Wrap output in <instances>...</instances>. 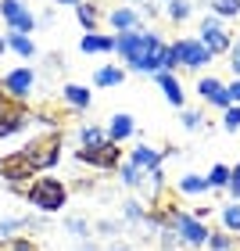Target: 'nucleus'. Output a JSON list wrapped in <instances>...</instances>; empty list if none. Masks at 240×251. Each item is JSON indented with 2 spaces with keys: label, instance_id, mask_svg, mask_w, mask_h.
Listing matches in <instances>:
<instances>
[{
  "label": "nucleus",
  "instance_id": "obj_1",
  "mask_svg": "<svg viewBox=\"0 0 240 251\" xmlns=\"http://www.w3.org/2000/svg\"><path fill=\"white\" fill-rule=\"evenodd\" d=\"M158 50H162V36L154 29H136V32H119L115 36V54L125 61V72L140 75H158Z\"/></svg>",
  "mask_w": 240,
  "mask_h": 251
},
{
  "label": "nucleus",
  "instance_id": "obj_2",
  "mask_svg": "<svg viewBox=\"0 0 240 251\" xmlns=\"http://www.w3.org/2000/svg\"><path fill=\"white\" fill-rule=\"evenodd\" d=\"M25 201L36 212L54 215V212H61L68 204V187H65V179H58V176H36L29 183V190H25Z\"/></svg>",
  "mask_w": 240,
  "mask_h": 251
},
{
  "label": "nucleus",
  "instance_id": "obj_3",
  "mask_svg": "<svg viewBox=\"0 0 240 251\" xmlns=\"http://www.w3.org/2000/svg\"><path fill=\"white\" fill-rule=\"evenodd\" d=\"M61 129H50L47 136H36V140H29L25 147H18L22 154H25V162L36 169V173H47L61 162Z\"/></svg>",
  "mask_w": 240,
  "mask_h": 251
},
{
  "label": "nucleus",
  "instance_id": "obj_4",
  "mask_svg": "<svg viewBox=\"0 0 240 251\" xmlns=\"http://www.w3.org/2000/svg\"><path fill=\"white\" fill-rule=\"evenodd\" d=\"M0 176L7 179V190L11 194H25L29 183L36 179V169L25 162V154H22V151H11V154L0 158Z\"/></svg>",
  "mask_w": 240,
  "mask_h": 251
},
{
  "label": "nucleus",
  "instance_id": "obj_5",
  "mask_svg": "<svg viewBox=\"0 0 240 251\" xmlns=\"http://www.w3.org/2000/svg\"><path fill=\"white\" fill-rule=\"evenodd\" d=\"M165 215H168V226L179 233V241L187 244V248H197V244H208V226H204L201 219H193V215H187V212H179V208H172V204H165Z\"/></svg>",
  "mask_w": 240,
  "mask_h": 251
},
{
  "label": "nucleus",
  "instance_id": "obj_6",
  "mask_svg": "<svg viewBox=\"0 0 240 251\" xmlns=\"http://www.w3.org/2000/svg\"><path fill=\"white\" fill-rule=\"evenodd\" d=\"M75 162L94 165V169H104V173H119V165H122V147H119L115 140H104V144H97V147H79V151H75Z\"/></svg>",
  "mask_w": 240,
  "mask_h": 251
},
{
  "label": "nucleus",
  "instance_id": "obj_7",
  "mask_svg": "<svg viewBox=\"0 0 240 251\" xmlns=\"http://www.w3.org/2000/svg\"><path fill=\"white\" fill-rule=\"evenodd\" d=\"M0 18L7 22L11 32H25V36L40 25V18L32 15V11L22 4V0H0Z\"/></svg>",
  "mask_w": 240,
  "mask_h": 251
},
{
  "label": "nucleus",
  "instance_id": "obj_8",
  "mask_svg": "<svg viewBox=\"0 0 240 251\" xmlns=\"http://www.w3.org/2000/svg\"><path fill=\"white\" fill-rule=\"evenodd\" d=\"M201 43L208 47V54L215 58V54H230V32H226V25L215 15H204L201 18Z\"/></svg>",
  "mask_w": 240,
  "mask_h": 251
},
{
  "label": "nucleus",
  "instance_id": "obj_9",
  "mask_svg": "<svg viewBox=\"0 0 240 251\" xmlns=\"http://www.w3.org/2000/svg\"><path fill=\"white\" fill-rule=\"evenodd\" d=\"M0 86H4V94H7L11 100L25 104V97L36 90V72H32V68H11V72L0 79Z\"/></svg>",
  "mask_w": 240,
  "mask_h": 251
},
{
  "label": "nucleus",
  "instance_id": "obj_10",
  "mask_svg": "<svg viewBox=\"0 0 240 251\" xmlns=\"http://www.w3.org/2000/svg\"><path fill=\"white\" fill-rule=\"evenodd\" d=\"M172 54H176V61L183 68H190V72H197V68H204L212 61V54H208V47H204L201 40H176Z\"/></svg>",
  "mask_w": 240,
  "mask_h": 251
},
{
  "label": "nucleus",
  "instance_id": "obj_11",
  "mask_svg": "<svg viewBox=\"0 0 240 251\" xmlns=\"http://www.w3.org/2000/svg\"><path fill=\"white\" fill-rule=\"evenodd\" d=\"M125 162L133 169H140V173H154V169H162L165 151H158L151 144H136V147H129V158H125Z\"/></svg>",
  "mask_w": 240,
  "mask_h": 251
},
{
  "label": "nucleus",
  "instance_id": "obj_12",
  "mask_svg": "<svg viewBox=\"0 0 240 251\" xmlns=\"http://www.w3.org/2000/svg\"><path fill=\"white\" fill-rule=\"evenodd\" d=\"M29 122H32V111H29L25 104H11V108L4 111V115H0V140H4V136L22 133Z\"/></svg>",
  "mask_w": 240,
  "mask_h": 251
},
{
  "label": "nucleus",
  "instance_id": "obj_13",
  "mask_svg": "<svg viewBox=\"0 0 240 251\" xmlns=\"http://www.w3.org/2000/svg\"><path fill=\"white\" fill-rule=\"evenodd\" d=\"M108 25L115 29V32H136V29H144V18H140V11H133V7H111L108 11Z\"/></svg>",
  "mask_w": 240,
  "mask_h": 251
},
{
  "label": "nucleus",
  "instance_id": "obj_14",
  "mask_svg": "<svg viewBox=\"0 0 240 251\" xmlns=\"http://www.w3.org/2000/svg\"><path fill=\"white\" fill-rule=\"evenodd\" d=\"M136 190H140V198H144L147 204H158V201H162V194H165V173H162V169L144 173L140 183H136Z\"/></svg>",
  "mask_w": 240,
  "mask_h": 251
},
{
  "label": "nucleus",
  "instance_id": "obj_15",
  "mask_svg": "<svg viewBox=\"0 0 240 251\" xmlns=\"http://www.w3.org/2000/svg\"><path fill=\"white\" fill-rule=\"evenodd\" d=\"M32 226H43L36 215H4V219H0V244L15 241L18 230H32Z\"/></svg>",
  "mask_w": 240,
  "mask_h": 251
},
{
  "label": "nucleus",
  "instance_id": "obj_16",
  "mask_svg": "<svg viewBox=\"0 0 240 251\" xmlns=\"http://www.w3.org/2000/svg\"><path fill=\"white\" fill-rule=\"evenodd\" d=\"M197 94H201V100H208V104H215V108H233L230 97H226V86H222L215 75H204V79H201V83H197Z\"/></svg>",
  "mask_w": 240,
  "mask_h": 251
},
{
  "label": "nucleus",
  "instance_id": "obj_17",
  "mask_svg": "<svg viewBox=\"0 0 240 251\" xmlns=\"http://www.w3.org/2000/svg\"><path fill=\"white\" fill-rule=\"evenodd\" d=\"M61 100H65L72 111H86L90 104H94V94H90L86 86H79V83H65V86H61Z\"/></svg>",
  "mask_w": 240,
  "mask_h": 251
},
{
  "label": "nucleus",
  "instance_id": "obj_18",
  "mask_svg": "<svg viewBox=\"0 0 240 251\" xmlns=\"http://www.w3.org/2000/svg\"><path fill=\"white\" fill-rule=\"evenodd\" d=\"M129 136H136V122H133V115H129V111H119V115H111V122H108V140L122 144V140H129Z\"/></svg>",
  "mask_w": 240,
  "mask_h": 251
},
{
  "label": "nucleus",
  "instance_id": "obj_19",
  "mask_svg": "<svg viewBox=\"0 0 240 251\" xmlns=\"http://www.w3.org/2000/svg\"><path fill=\"white\" fill-rule=\"evenodd\" d=\"M79 50L83 54H115V36H104V32H86L79 40Z\"/></svg>",
  "mask_w": 240,
  "mask_h": 251
},
{
  "label": "nucleus",
  "instance_id": "obj_20",
  "mask_svg": "<svg viewBox=\"0 0 240 251\" xmlns=\"http://www.w3.org/2000/svg\"><path fill=\"white\" fill-rule=\"evenodd\" d=\"M122 223L125 226H147V204L140 198H125L122 201Z\"/></svg>",
  "mask_w": 240,
  "mask_h": 251
},
{
  "label": "nucleus",
  "instance_id": "obj_21",
  "mask_svg": "<svg viewBox=\"0 0 240 251\" xmlns=\"http://www.w3.org/2000/svg\"><path fill=\"white\" fill-rule=\"evenodd\" d=\"M154 79H158V86L165 90V100H168V104H172V108H183V100H187V94H183L179 79H176V75H168V72H158Z\"/></svg>",
  "mask_w": 240,
  "mask_h": 251
},
{
  "label": "nucleus",
  "instance_id": "obj_22",
  "mask_svg": "<svg viewBox=\"0 0 240 251\" xmlns=\"http://www.w3.org/2000/svg\"><path fill=\"white\" fill-rule=\"evenodd\" d=\"M122 83H125V68H119V65H104V68H97V72H94V86H100V90L122 86Z\"/></svg>",
  "mask_w": 240,
  "mask_h": 251
},
{
  "label": "nucleus",
  "instance_id": "obj_23",
  "mask_svg": "<svg viewBox=\"0 0 240 251\" xmlns=\"http://www.w3.org/2000/svg\"><path fill=\"white\" fill-rule=\"evenodd\" d=\"M7 50H15L18 58H36V43H32L25 32H7Z\"/></svg>",
  "mask_w": 240,
  "mask_h": 251
},
{
  "label": "nucleus",
  "instance_id": "obj_24",
  "mask_svg": "<svg viewBox=\"0 0 240 251\" xmlns=\"http://www.w3.org/2000/svg\"><path fill=\"white\" fill-rule=\"evenodd\" d=\"M104 140H108V129H104V126H97V122L79 126V147H97V144H104Z\"/></svg>",
  "mask_w": 240,
  "mask_h": 251
},
{
  "label": "nucleus",
  "instance_id": "obj_25",
  "mask_svg": "<svg viewBox=\"0 0 240 251\" xmlns=\"http://www.w3.org/2000/svg\"><path fill=\"white\" fill-rule=\"evenodd\" d=\"M65 233L79 237V241H90V233H94V223L83 219V215H65Z\"/></svg>",
  "mask_w": 240,
  "mask_h": 251
},
{
  "label": "nucleus",
  "instance_id": "obj_26",
  "mask_svg": "<svg viewBox=\"0 0 240 251\" xmlns=\"http://www.w3.org/2000/svg\"><path fill=\"white\" fill-rule=\"evenodd\" d=\"M75 15H79V25H83L86 32H97V25H100V11H97V4H79L75 7Z\"/></svg>",
  "mask_w": 240,
  "mask_h": 251
},
{
  "label": "nucleus",
  "instance_id": "obj_27",
  "mask_svg": "<svg viewBox=\"0 0 240 251\" xmlns=\"http://www.w3.org/2000/svg\"><path fill=\"white\" fill-rule=\"evenodd\" d=\"M165 15L172 18V22H187V18L193 15V4H190V0H168V4H165Z\"/></svg>",
  "mask_w": 240,
  "mask_h": 251
},
{
  "label": "nucleus",
  "instance_id": "obj_28",
  "mask_svg": "<svg viewBox=\"0 0 240 251\" xmlns=\"http://www.w3.org/2000/svg\"><path fill=\"white\" fill-rule=\"evenodd\" d=\"M212 15L215 18H237L240 15V0H212Z\"/></svg>",
  "mask_w": 240,
  "mask_h": 251
},
{
  "label": "nucleus",
  "instance_id": "obj_29",
  "mask_svg": "<svg viewBox=\"0 0 240 251\" xmlns=\"http://www.w3.org/2000/svg\"><path fill=\"white\" fill-rule=\"evenodd\" d=\"M179 190L183 194H204L208 190V176H179Z\"/></svg>",
  "mask_w": 240,
  "mask_h": 251
},
{
  "label": "nucleus",
  "instance_id": "obj_30",
  "mask_svg": "<svg viewBox=\"0 0 240 251\" xmlns=\"http://www.w3.org/2000/svg\"><path fill=\"white\" fill-rule=\"evenodd\" d=\"M222 226H226V233H240V204H226L222 208Z\"/></svg>",
  "mask_w": 240,
  "mask_h": 251
},
{
  "label": "nucleus",
  "instance_id": "obj_31",
  "mask_svg": "<svg viewBox=\"0 0 240 251\" xmlns=\"http://www.w3.org/2000/svg\"><path fill=\"white\" fill-rule=\"evenodd\" d=\"M158 65H162V72L176 75L179 61H176V54H172V43H162V50H158Z\"/></svg>",
  "mask_w": 240,
  "mask_h": 251
},
{
  "label": "nucleus",
  "instance_id": "obj_32",
  "mask_svg": "<svg viewBox=\"0 0 240 251\" xmlns=\"http://www.w3.org/2000/svg\"><path fill=\"white\" fill-rule=\"evenodd\" d=\"M94 230H97L100 237H119V233L125 230V223H122V219H97Z\"/></svg>",
  "mask_w": 240,
  "mask_h": 251
},
{
  "label": "nucleus",
  "instance_id": "obj_33",
  "mask_svg": "<svg viewBox=\"0 0 240 251\" xmlns=\"http://www.w3.org/2000/svg\"><path fill=\"white\" fill-rule=\"evenodd\" d=\"M140 176H144V173H140V169H133L129 162H122V165H119V179H122V183L129 187V190H136V183H140Z\"/></svg>",
  "mask_w": 240,
  "mask_h": 251
},
{
  "label": "nucleus",
  "instance_id": "obj_34",
  "mask_svg": "<svg viewBox=\"0 0 240 251\" xmlns=\"http://www.w3.org/2000/svg\"><path fill=\"white\" fill-rule=\"evenodd\" d=\"M233 233H212L208 237V251H233Z\"/></svg>",
  "mask_w": 240,
  "mask_h": 251
},
{
  "label": "nucleus",
  "instance_id": "obj_35",
  "mask_svg": "<svg viewBox=\"0 0 240 251\" xmlns=\"http://www.w3.org/2000/svg\"><path fill=\"white\" fill-rule=\"evenodd\" d=\"M226 183H230V169H226V165H212V173H208V187L222 190Z\"/></svg>",
  "mask_w": 240,
  "mask_h": 251
},
{
  "label": "nucleus",
  "instance_id": "obj_36",
  "mask_svg": "<svg viewBox=\"0 0 240 251\" xmlns=\"http://www.w3.org/2000/svg\"><path fill=\"white\" fill-rule=\"evenodd\" d=\"M7 251H36V241H29V237H15V241H7Z\"/></svg>",
  "mask_w": 240,
  "mask_h": 251
},
{
  "label": "nucleus",
  "instance_id": "obj_37",
  "mask_svg": "<svg viewBox=\"0 0 240 251\" xmlns=\"http://www.w3.org/2000/svg\"><path fill=\"white\" fill-rule=\"evenodd\" d=\"M183 126H187V129H201L204 115H201V111H183Z\"/></svg>",
  "mask_w": 240,
  "mask_h": 251
},
{
  "label": "nucleus",
  "instance_id": "obj_38",
  "mask_svg": "<svg viewBox=\"0 0 240 251\" xmlns=\"http://www.w3.org/2000/svg\"><path fill=\"white\" fill-rule=\"evenodd\" d=\"M226 190H230L233 198L240 201V165H233V169H230V183H226Z\"/></svg>",
  "mask_w": 240,
  "mask_h": 251
},
{
  "label": "nucleus",
  "instance_id": "obj_39",
  "mask_svg": "<svg viewBox=\"0 0 240 251\" xmlns=\"http://www.w3.org/2000/svg\"><path fill=\"white\" fill-rule=\"evenodd\" d=\"M226 129H230V133H237L240 129V108H226Z\"/></svg>",
  "mask_w": 240,
  "mask_h": 251
},
{
  "label": "nucleus",
  "instance_id": "obj_40",
  "mask_svg": "<svg viewBox=\"0 0 240 251\" xmlns=\"http://www.w3.org/2000/svg\"><path fill=\"white\" fill-rule=\"evenodd\" d=\"M230 68H233V75L240 79V43H237V47H230Z\"/></svg>",
  "mask_w": 240,
  "mask_h": 251
},
{
  "label": "nucleus",
  "instance_id": "obj_41",
  "mask_svg": "<svg viewBox=\"0 0 240 251\" xmlns=\"http://www.w3.org/2000/svg\"><path fill=\"white\" fill-rule=\"evenodd\" d=\"M226 97H230V104H240V79H233V83L226 86Z\"/></svg>",
  "mask_w": 240,
  "mask_h": 251
},
{
  "label": "nucleus",
  "instance_id": "obj_42",
  "mask_svg": "<svg viewBox=\"0 0 240 251\" xmlns=\"http://www.w3.org/2000/svg\"><path fill=\"white\" fill-rule=\"evenodd\" d=\"M75 251H97V244H94V241H83V244H79Z\"/></svg>",
  "mask_w": 240,
  "mask_h": 251
},
{
  "label": "nucleus",
  "instance_id": "obj_43",
  "mask_svg": "<svg viewBox=\"0 0 240 251\" xmlns=\"http://www.w3.org/2000/svg\"><path fill=\"white\" fill-rule=\"evenodd\" d=\"M54 4H68V7H79L83 0H54Z\"/></svg>",
  "mask_w": 240,
  "mask_h": 251
},
{
  "label": "nucleus",
  "instance_id": "obj_44",
  "mask_svg": "<svg viewBox=\"0 0 240 251\" xmlns=\"http://www.w3.org/2000/svg\"><path fill=\"white\" fill-rule=\"evenodd\" d=\"M108 251H133V248H129V244H111Z\"/></svg>",
  "mask_w": 240,
  "mask_h": 251
},
{
  "label": "nucleus",
  "instance_id": "obj_45",
  "mask_svg": "<svg viewBox=\"0 0 240 251\" xmlns=\"http://www.w3.org/2000/svg\"><path fill=\"white\" fill-rule=\"evenodd\" d=\"M4 50H7V40H4V36H0V58H4Z\"/></svg>",
  "mask_w": 240,
  "mask_h": 251
},
{
  "label": "nucleus",
  "instance_id": "obj_46",
  "mask_svg": "<svg viewBox=\"0 0 240 251\" xmlns=\"http://www.w3.org/2000/svg\"><path fill=\"white\" fill-rule=\"evenodd\" d=\"M129 4H144V0H129Z\"/></svg>",
  "mask_w": 240,
  "mask_h": 251
},
{
  "label": "nucleus",
  "instance_id": "obj_47",
  "mask_svg": "<svg viewBox=\"0 0 240 251\" xmlns=\"http://www.w3.org/2000/svg\"><path fill=\"white\" fill-rule=\"evenodd\" d=\"M0 251H7V244H0Z\"/></svg>",
  "mask_w": 240,
  "mask_h": 251
},
{
  "label": "nucleus",
  "instance_id": "obj_48",
  "mask_svg": "<svg viewBox=\"0 0 240 251\" xmlns=\"http://www.w3.org/2000/svg\"><path fill=\"white\" fill-rule=\"evenodd\" d=\"M165 4H168V0H165Z\"/></svg>",
  "mask_w": 240,
  "mask_h": 251
},
{
  "label": "nucleus",
  "instance_id": "obj_49",
  "mask_svg": "<svg viewBox=\"0 0 240 251\" xmlns=\"http://www.w3.org/2000/svg\"><path fill=\"white\" fill-rule=\"evenodd\" d=\"M179 251H183V248H179Z\"/></svg>",
  "mask_w": 240,
  "mask_h": 251
}]
</instances>
